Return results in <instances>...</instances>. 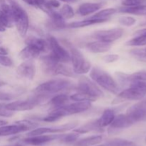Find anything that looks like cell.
I'll use <instances>...</instances> for the list:
<instances>
[{"instance_id": "obj_1", "label": "cell", "mask_w": 146, "mask_h": 146, "mask_svg": "<svg viewBox=\"0 0 146 146\" xmlns=\"http://www.w3.org/2000/svg\"><path fill=\"white\" fill-rule=\"evenodd\" d=\"M91 107L90 101H76L73 104H68L60 108L51 109L48 114L41 118L44 122H54L66 115H74L88 111Z\"/></svg>"}, {"instance_id": "obj_2", "label": "cell", "mask_w": 146, "mask_h": 146, "mask_svg": "<svg viewBox=\"0 0 146 146\" xmlns=\"http://www.w3.org/2000/svg\"><path fill=\"white\" fill-rule=\"evenodd\" d=\"M146 96V82L135 81L130 84L129 88L123 90L114 98L112 104H118L125 101H140Z\"/></svg>"}, {"instance_id": "obj_3", "label": "cell", "mask_w": 146, "mask_h": 146, "mask_svg": "<svg viewBox=\"0 0 146 146\" xmlns=\"http://www.w3.org/2000/svg\"><path fill=\"white\" fill-rule=\"evenodd\" d=\"M90 77L92 81L106 91L116 94L119 91V87L116 81L108 73L98 67H94L90 71Z\"/></svg>"}, {"instance_id": "obj_4", "label": "cell", "mask_w": 146, "mask_h": 146, "mask_svg": "<svg viewBox=\"0 0 146 146\" xmlns=\"http://www.w3.org/2000/svg\"><path fill=\"white\" fill-rule=\"evenodd\" d=\"M74 87V84L70 80L56 78L42 83L34 89L36 94H56L61 91L70 90Z\"/></svg>"}, {"instance_id": "obj_5", "label": "cell", "mask_w": 146, "mask_h": 146, "mask_svg": "<svg viewBox=\"0 0 146 146\" xmlns=\"http://www.w3.org/2000/svg\"><path fill=\"white\" fill-rule=\"evenodd\" d=\"M10 6L12 10L13 21L15 24L17 29L21 36L27 35L29 27V17L25 10L14 0H10Z\"/></svg>"}, {"instance_id": "obj_6", "label": "cell", "mask_w": 146, "mask_h": 146, "mask_svg": "<svg viewBox=\"0 0 146 146\" xmlns=\"http://www.w3.org/2000/svg\"><path fill=\"white\" fill-rule=\"evenodd\" d=\"M70 51L71 61L73 64V70L76 74H85L91 70V63L86 59L80 50L68 41L64 42Z\"/></svg>"}, {"instance_id": "obj_7", "label": "cell", "mask_w": 146, "mask_h": 146, "mask_svg": "<svg viewBox=\"0 0 146 146\" xmlns=\"http://www.w3.org/2000/svg\"><path fill=\"white\" fill-rule=\"evenodd\" d=\"M48 98V94H36V95L31 96L23 101H17L14 102L5 104L4 107L9 111H30L39 105L41 103L46 101Z\"/></svg>"}, {"instance_id": "obj_8", "label": "cell", "mask_w": 146, "mask_h": 146, "mask_svg": "<svg viewBox=\"0 0 146 146\" xmlns=\"http://www.w3.org/2000/svg\"><path fill=\"white\" fill-rule=\"evenodd\" d=\"M77 89H78V92L84 93V94L94 97L96 99H98V98L104 97V92L96 84V83L86 76H82L79 78Z\"/></svg>"}, {"instance_id": "obj_9", "label": "cell", "mask_w": 146, "mask_h": 146, "mask_svg": "<svg viewBox=\"0 0 146 146\" xmlns=\"http://www.w3.org/2000/svg\"><path fill=\"white\" fill-rule=\"evenodd\" d=\"M48 43L49 48L51 50V54L58 62L66 64L71 61V56L68 51L59 44L55 37L49 36L48 37Z\"/></svg>"}, {"instance_id": "obj_10", "label": "cell", "mask_w": 146, "mask_h": 146, "mask_svg": "<svg viewBox=\"0 0 146 146\" xmlns=\"http://www.w3.org/2000/svg\"><path fill=\"white\" fill-rule=\"evenodd\" d=\"M78 123L77 121L76 122L68 123L64 124L62 125H58V126H52V127H44V128H36L30 131L29 133L27 134V137L29 136H35V135H43V134H52L57 133H64L66 131H70L78 125Z\"/></svg>"}, {"instance_id": "obj_11", "label": "cell", "mask_w": 146, "mask_h": 146, "mask_svg": "<svg viewBox=\"0 0 146 146\" xmlns=\"http://www.w3.org/2000/svg\"><path fill=\"white\" fill-rule=\"evenodd\" d=\"M122 28H114L106 30H98L91 35V37L96 40L112 43L121 38L123 34Z\"/></svg>"}, {"instance_id": "obj_12", "label": "cell", "mask_w": 146, "mask_h": 146, "mask_svg": "<svg viewBox=\"0 0 146 146\" xmlns=\"http://www.w3.org/2000/svg\"><path fill=\"white\" fill-rule=\"evenodd\" d=\"M126 115L135 123L140 121H146V101L134 104L127 110Z\"/></svg>"}, {"instance_id": "obj_13", "label": "cell", "mask_w": 146, "mask_h": 146, "mask_svg": "<svg viewBox=\"0 0 146 146\" xmlns=\"http://www.w3.org/2000/svg\"><path fill=\"white\" fill-rule=\"evenodd\" d=\"M134 123L131 120V118L126 114H119L115 117L114 120L110 125L108 131L109 134H113L115 132H118L121 130L125 129L131 125H133Z\"/></svg>"}, {"instance_id": "obj_14", "label": "cell", "mask_w": 146, "mask_h": 146, "mask_svg": "<svg viewBox=\"0 0 146 146\" xmlns=\"http://www.w3.org/2000/svg\"><path fill=\"white\" fill-rule=\"evenodd\" d=\"M64 134H43V135L29 136L23 140V143L31 145H41L55 140L61 138Z\"/></svg>"}, {"instance_id": "obj_15", "label": "cell", "mask_w": 146, "mask_h": 146, "mask_svg": "<svg viewBox=\"0 0 146 146\" xmlns=\"http://www.w3.org/2000/svg\"><path fill=\"white\" fill-rule=\"evenodd\" d=\"M17 73L21 78L32 81L36 75V66L33 60L24 61L18 66Z\"/></svg>"}, {"instance_id": "obj_16", "label": "cell", "mask_w": 146, "mask_h": 146, "mask_svg": "<svg viewBox=\"0 0 146 146\" xmlns=\"http://www.w3.org/2000/svg\"><path fill=\"white\" fill-rule=\"evenodd\" d=\"M25 44L27 46L32 47L34 49L37 50L41 52H46L49 49V45L46 41L41 38L34 36H28L25 39Z\"/></svg>"}, {"instance_id": "obj_17", "label": "cell", "mask_w": 146, "mask_h": 146, "mask_svg": "<svg viewBox=\"0 0 146 146\" xmlns=\"http://www.w3.org/2000/svg\"><path fill=\"white\" fill-rule=\"evenodd\" d=\"M118 79L122 83L131 84L135 81H143L146 82V71H141L135 72L132 74H125L123 73H116Z\"/></svg>"}, {"instance_id": "obj_18", "label": "cell", "mask_w": 146, "mask_h": 146, "mask_svg": "<svg viewBox=\"0 0 146 146\" xmlns=\"http://www.w3.org/2000/svg\"><path fill=\"white\" fill-rule=\"evenodd\" d=\"M111 48V43L96 40V41L90 42L86 45V48L88 51L94 54H101L109 51Z\"/></svg>"}, {"instance_id": "obj_19", "label": "cell", "mask_w": 146, "mask_h": 146, "mask_svg": "<svg viewBox=\"0 0 146 146\" xmlns=\"http://www.w3.org/2000/svg\"><path fill=\"white\" fill-rule=\"evenodd\" d=\"M104 5V3L103 2L84 3L79 6L78 10H77V13L81 16L89 15L93 13L96 12L100 9H101V7H103Z\"/></svg>"}, {"instance_id": "obj_20", "label": "cell", "mask_w": 146, "mask_h": 146, "mask_svg": "<svg viewBox=\"0 0 146 146\" xmlns=\"http://www.w3.org/2000/svg\"><path fill=\"white\" fill-rule=\"evenodd\" d=\"M51 19V24L55 29H63L65 28L66 24L65 22V19L61 16L58 11L51 9L47 14Z\"/></svg>"}, {"instance_id": "obj_21", "label": "cell", "mask_w": 146, "mask_h": 146, "mask_svg": "<svg viewBox=\"0 0 146 146\" xmlns=\"http://www.w3.org/2000/svg\"><path fill=\"white\" fill-rule=\"evenodd\" d=\"M115 111L111 108H108L106 109L105 111L103 112L102 115L98 119H97L98 123V125L101 128H104L105 127L108 126L111 124L115 118Z\"/></svg>"}, {"instance_id": "obj_22", "label": "cell", "mask_w": 146, "mask_h": 146, "mask_svg": "<svg viewBox=\"0 0 146 146\" xmlns=\"http://www.w3.org/2000/svg\"><path fill=\"white\" fill-rule=\"evenodd\" d=\"M103 135H92L76 141L74 143V146H94L101 143L103 141Z\"/></svg>"}, {"instance_id": "obj_23", "label": "cell", "mask_w": 146, "mask_h": 146, "mask_svg": "<svg viewBox=\"0 0 146 146\" xmlns=\"http://www.w3.org/2000/svg\"><path fill=\"white\" fill-rule=\"evenodd\" d=\"M69 99V97L66 94H58L50 99L48 101V105L51 109H55L68 104Z\"/></svg>"}, {"instance_id": "obj_24", "label": "cell", "mask_w": 146, "mask_h": 146, "mask_svg": "<svg viewBox=\"0 0 146 146\" xmlns=\"http://www.w3.org/2000/svg\"><path fill=\"white\" fill-rule=\"evenodd\" d=\"M107 21H108V20L106 19H94L88 18V19L83 20V21L71 22L70 23V24H66V27H68V28H71V29L83 28V27H88V26L94 25V24H101V23H104Z\"/></svg>"}, {"instance_id": "obj_25", "label": "cell", "mask_w": 146, "mask_h": 146, "mask_svg": "<svg viewBox=\"0 0 146 146\" xmlns=\"http://www.w3.org/2000/svg\"><path fill=\"white\" fill-rule=\"evenodd\" d=\"M74 132H76L79 134L87 133L91 132V131H103V128H101L98 125V123L97 120L92 121L82 126L79 127L78 128L74 130Z\"/></svg>"}, {"instance_id": "obj_26", "label": "cell", "mask_w": 146, "mask_h": 146, "mask_svg": "<svg viewBox=\"0 0 146 146\" xmlns=\"http://www.w3.org/2000/svg\"><path fill=\"white\" fill-rule=\"evenodd\" d=\"M117 11L121 13L134 14V15H146V4L136 6V7H120Z\"/></svg>"}, {"instance_id": "obj_27", "label": "cell", "mask_w": 146, "mask_h": 146, "mask_svg": "<svg viewBox=\"0 0 146 146\" xmlns=\"http://www.w3.org/2000/svg\"><path fill=\"white\" fill-rule=\"evenodd\" d=\"M40 54L41 53L37 50L34 49L29 46H27L20 51L19 56L24 61H28V60H33L34 58H38Z\"/></svg>"}, {"instance_id": "obj_28", "label": "cell", "mask_w": 146, "mask_h": 146, "mask_svg": "<svg viewBox=\"0 0 146 146\" xmlns=\"http://www.w3.org/2000/svg\"><path fill=\"white\" fill-rule=\"evenodd\" d=\"M53 75H61L66 77L74 78L76 77V74L74 73V70L70 68L69 67L66 66L62 63H58L54 69Z\"/></svg>"}, {"instance_id": "obj_29", "label": "cell", "mask_w": 146, "mask_h": 146, "mask_svg": "<svg viewBox=\"0 0 146 146\" xmlns=\"http://www.w3.org/2000/svg\"><path fill=\"white\" fill-rule=\"evenodd\" d=\"M117 9L114 8H108L105 9H102L101 11L96 13L94 16L90 17V19H106L108 20L111 16L116 13Z\"/></svg>"}, {"instance_id": "obj_30", "label": "cell", "mask_w": 146, "mask_h": 146, "mask_svg": "<svg viewBox=\"0 0 146 146\" xmlns=\"http://www.w3.org/2000/svg\"><path fill=\"white\" fill-rule=\"evenodd\" d=\"M103 146H139L135 143L128 140L122 139V138H114L108 141L106 143L103 144Z\"/></svg>"}, {"instance_id": "obj_31", "label": "cell", "mask_w": 146, "mask_h": 146, "mask_svg": "<svg viewBox=\"0 0 146 146\" xmlns=\"http://www.w3.org/2000/svg\"><path fill=\"white\" fill-rule=\"evenodd\" d=\"M69 98L72 100L73 101H90V102H93V101H95L97 100L96 98H94V97L86 95V94L81 92L76 93V94L70 96Z\"/></svg>"}, {"instance_id": "obj_32", "label": "cell", "mask_w": 146, "mask_h": 146, "mask_svg": "<svg viewBox=\"0 0 146 146\" xmlns=\"http://www.w3.org/2000/svg\"><path fill=\"white\" fill-rule=\"evenodd\" d=\"M125 45L128 46H142L146 45V37L141 36H135L134 38L125 43Z\"/></svg>"}, {"instance_id": "obj_33", "label": "cell", "mask_w": 146, "mask_h": 146, "mask_svg": "<svg viewBox=\"0 0 146 146\" xmlns=\"http://www.w3.org/2000/svg\"><path fill=\"white\" fill-rule=\"evenodd\" d=\"M59 13L65 19H69L74 17V9L69 4H64L60 9Z\"/></svg>"}, {"instance_id": "obj_34", "label": "cell", "mask_w": 146, "mask_h": 146, "mask_svg": "<svg viewBox=\"0 0 146 146\" xmlns=\"http://www.w3.org/2000/svg\"><path fill=\"white\" fill-rule=\"evenodd\" d=\"M79 133L74 131V133H71L64 135L61 137V138H60V140H61V142L64 143L74 144L78 140V138H79Z\"/></svg>"}, {"instance_id": "obj_35", "label": "cell", "mask_w": 146, "mask_h": 146, "mask_svg": "<svg viewBox=\"0 0 146 146\" xmlns=\"http://www.w3.org/2000/svg\"><path fill=\"white\" fill-rule=\"evenodd\" d=\"M0 21L6 28H12L14 21L0 9Z\"/></svg>"}, {"instance_id": "obj_36", "label": "cell", "mask_w": 146, "mask_h": 146, "mask_svg": "<svg viewBox=\"0 0 146 146\" xmlns=\"http://www.w3.org/2000/svg\"><path fill=\"white\" fill-rule=\"evenodd\" d=\"M120 24L125 27H132L136 23V19L133 17H121L118 19Z\"/></svg>"}, {"instance_id": "obj_37", "label": "cell", "mask_w": 146, "mask_h": 146, "mask_svg": "<svg viewBox=\"0 0 146 146\" xmlns=\"http://www.w3.org/2000/svg\"><path fill=\"white\" fill-rule=\"evenodd\" d=\"M124 7H136V6L145 5L146 0H124L122 1Z\"/></svg>"}, {"instance_id": "obj_38", "label": "cell", "mask_w": 146, "mask_h": 146, "mask_svg": "<svg viewBox=\"0 0 146 146\" xmlns=\"http://www.w3.org/2000/svg\"><path fill=\"white\" fill-rule=\"evenodd\" d=\"M0 64L6 67H10L13 65V61L7 56L0 55Z\"/></svg>"}, {"instance_id": "obj_39", "label": "cell", "mask_w": 146, "mask_h": 146, "mask_svg": "<svg viewBox=\"0 0 146 146\" xmlns=\"http://www.w3.org/2000/svg\"><path fill=\"white\" fill-rule=\"evenodd\" d=\"M5 104H2L0 106V117H4V118H9L14 115L13 111H9L4 107Z\"/></svg>"}, {"instance_id": "obj_40", "label": "cell", "mask_w": 146, "mask_h": 146, "mask_svg": "<svg viewBox=\"0 0 146 146\" xmlns=\"http://www.w3.org/2000/svg\"><path fill=\"white\" fill-rule=\"evenodd\" d=\"M15 96L10 93L0 91V101H9L14 99Z\"/></svg>"}, {"instance_id": "obj_41", "label": "cell", "mask_w": 146, "mask_h": 146, "mask_svg": "<svg viewBox=\"0 0 146 146\" xmlns=\"http://www.w3.org/2000/svg\"><path fill=\"white\" fill-rule=\"evenodd\" d=\"M119 59V56L118 54H108L103 57V60L106 63H113Z\"/></svg>"}, {"instance_id": "obj_42", "label": "cell", "mask_w": 146, "mask_h": 146, "mask_svg": "<svg viewBox=\"0 0 146 146\" xmlns=\"http://www.w3.org/2000/svg\"><path fill=\"white\" fill-rule=\"evenodd\" d=\"M47 4L51 8H58L61 6V3L58 0H47Z\"/></svg>"}, {"instance_id": "obj_43", "label": "cell", "mask_w": 146, "mask_h": 146, "mask_svg": "<svg viewBox=\"0 0 146 146\" xmlns=\"http://www.w3.org/2000/svg\"><path fill=\"white\" fill-rule=\"evenodd\" d=\"M134 36H141L146 37V28L142 29H139L138 30V31H135Z\"/></svg>"}, {"instance_id": "obj_44", "label": "cell", "mask_w": 146, "mask_h": 146, "mask_svg": "<svg viewBox=\"0 0 146 146\" xmlns=\"http://www.w3.org/2000/svg\"><path fill=\"white\" fill-rule=\"evenodd\" d=\"M47 0H34V7H36L38 8H40L41 6L44 5Z\"/></svg>"}, {"instance_id": "obj_45", "label": "cell", "mask_w": 146, "mask_h": 146, "mask_svg": "<svg viewBox=\"0 0 146 146\" xmlns=\"http://www.w3.org/2000/svg\"><path fill=\"white\" fill-rule=\"evenodd\" d=\"M9 51L4 46H0V55L2 56H7L8 55Z\"/></svg>"}, {"instance_id": "obj_46", "label": "cell", "mask_w": 146, "mask_h": 146, "mask_svg": "<svg viewBox=\"0 0 146 146\" xmlns=\"http://www.w3.org/2000/svg\"><path fill=\"white\" fill-rule=\"evenodd\" d=\"M22 1H24V2L28 4L29 5L34 6V0H22Z\"/></svg>"}, {"instance_id": "obj_47", "label": "cell", "mask_w": 146, "mask_h": 146, "mask_svg": "<svg viewBox=\"0 0 146 146\" xmlns=\"http://www.w3.org/2000/svg\"><path fill=\"white\" fill-rule=\"evenodd\" d=\"M59 1H62V2L67 3V4H70V3H75L78 0H58Z\"/></svg>"}, {"instance_id": "obj_48", "label": "cell", "mask_w": 146, "mask_h": 146, "mask_svg": "<svg viewBox=\"0 0 146 146\" xmlns=\"http://www.w3.org/2000/svg\"><path fill=\"white\" fill-rule=\"evenodd\" d=\"M8 124V122L7 121H4V120H0V127L4 126Z\"/></svg>"}, {"instance_id": "obj_49", "label": "cell", "mask_w": 146, "mask_h": 146, "mask_svg": "<svg viewBox=\"0 0 146 146\" xmlns=\"http://www.w3.org/2000/svg\"><path fill=\"white\" fill-rule=\"evenodd\" d=\"M5 30H6V27H4V26L2 24V23L0 21V32H4V31H5Z\"/></svg>"}, {"instance_id": "obj_50", "label": "cell", "mask_w": 146, "mask_h": 146, "mask_svg": "<svg viewBox=\"0 0 146 146\" xmlns=\"http://www.w3.org/2000/svg\"><path fill=\"white\" fill-rule=\"evenodd\" d=\"M4 85H6V83L4 82V81H0V87L3 86H4Z\"/></svg>"}, {"instance_id": "obj_51", "label": "cell", "mask_w": 146, "mask_h": 146, "mask_svg": "<svg viewBox=\"0 0 146 146\" xmlns=\"http://www.w3.org/2000/svg\"><path fill=\"white\" fill-rule=\"evenodd\" d=\"M10 146H24L23 144H20V143H16V144H14V145H10Z\"/></svg>"}, {"instance_id": "obj_52", "label": "cell", "mask_w": 146, "mask_h": 146, "mask_svg": "<svg viewBox=\"0 0 146 146\" xmlns=\"http://www.w3.org/2000/svg\"><path fill=\"white\" fill-rule=\"evenodd\" d=\"M0 3H1V4H3V3H4V0H0Z\"/></svg>"}, {"instance_id": "obj_53", "label": "cell", "mask_w": 146, "mask_h": 146, "mask_svg": "<svg viewBox=\"0 0 146 146\" xmlns=\"http://www.w3.org/2000/svg\"><path fill=\"white\" fill-rule=\"evenodd\" d=\"M1 43H2V39H1V38L0 37V44H1Z\"/></svg>"}, {"instance_id": "obj_54", "label": "cell", "mask_w": 146, "mask_h": 146, "mask_svg": "<svg viewBox=\"0 0 146 146\" xmlns=\"http://www.w3.org/2000/svg\"><path fill=\"white\" fill-rule=\"evenodd\" d=\"M2 104H0V106H1V105H2Z\"/></svg>"}, {"instance_id": "obj_55", "label": "cell", "mask_w": 146, "mask_h": 146, "mask_svg": "<svg viewBox=\"0 0 146 146\" xmlns=\"http://www.w3.org/2000/svg\"><path fill=\"white\" fill-rule=\"evenodd\" d=\"M145 142H146V138H145Z\"/></svg>"}, {"instance_id": "obj_56", "label": "cell", "mask_w": 146, "mask_h": 146, "mask_svg": "<svg viewBox=\"0 0 146 146\" xmlns=\"http://www.w3.org/2000/svg\"><path fill=\"white\" fill-rule=\"evenodd\" d=\"M9 1H10V0H9Z\"/></svg>"}]
</instances>
